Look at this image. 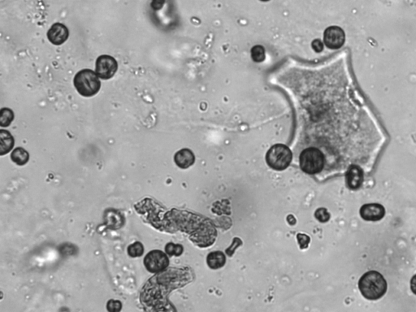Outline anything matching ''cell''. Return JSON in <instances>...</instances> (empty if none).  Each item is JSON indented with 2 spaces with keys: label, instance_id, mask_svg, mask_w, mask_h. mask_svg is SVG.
I'll use <instances>...</instances> for the list:
<instances>
[{
  "label": "cell",
  "instance_id": "1",
  "mask_svg": "<svg viewBox=\"0 0 416 312\" xmlns=\"http://www.w3.org/2000/svg\"><path fill=\"white\" fill-rule=\"evenodd\" d=\"M359 291L368 300H377L383 297L387 291V282L377 271L364 273L359 282Z\"/></svg>",
  "mask_w": 416,
  "mask_h": 312
},
{
  "label": "cell",
  "instance_id": "2",
  "mask_svg": "<svg viewBox=\"0 0 416 312\" xmlns=\"http://www.w3.org/2000/svg\"><path fill=\"white\" fill-rule=\"evenodd\" d=\"M75 88L81 96L90 98L99 93L101 88L99 76L91 69H82L75 75Z\"/></svg>",
  "mask_w": 416,
  "mask_h": 312
},
{
  "label": "cell",
  "instance_id": "3",
  "mask_svg": "<svg viewBox=\"0 0 416 312\" xmlns=\"http://www.w3.org/2000/svg\"><path fill=\"white\" fill-rule=\"evenodd\" d=\"M299 162L301 169L304 173L315 175L323 170L325 160L320 150L316 147H309L301 153Z\"/></svg>",
  "mask_w": 416,
  "mask_h": 312
},
{
  "label": "cell",
  "instance_id": "4",
  "mask_svg": "<svg viewBox=\"0 0 416 312\" xmlns=\"http://www.w3.org/2000/svg\"><path fill=\"white\" fill-rule=\"evenodd\" d=\"M292 151L287 146L276 144L268 150L266 155V161L273 170L283 171L286 169L291 163Z\"/></svg>",
  "mask_w": 416,
  "mask_h": 312
},
{
  "label": "cell",
  "instance_id": "5",
  "mask_svg": "<svg viewBox=\"0 0 416 312\" xmlns=\"http://www.w3.org/2000/svg\"><path fill=\"white\" fill-rule=\"evenodd\" d=\"M144 266L151 273H162L169 267V260L167 254L160 250H154L144 258Z\"/></svg>",
  "mask_w": 416,
  "mask_h": 312
},
{
  "label": "cell",
  "instance_id": "6",
  "mask_svg": "<svg viewBox=\"0 0 416 312\" xmlns=\"http://www.w3.org/2000/svg\"><path fill=\"white\" fill-rule=\"evenodd\" d=\"M118 69V63L114 57L103 55L96 59L95 72L103 80H109L116 74Z\"/></svg>",
  "mask_w": 416,
  "mask_h": 312
},
{
  "label": "cell",
  "instance_id": "7",
  "mask_svg": "<svg viewBox=\"0 0 416 312\" xmlns=\"http://www.w3.org/2000/svg\"><path fill=\"white\" fill-rule=\"evenodd\" d=\"M346 40L345 32L338 26H330L324 31V42L329 48L339 49Z\"/></svg>",
  "mask_w": 416,
  "mask_h": 312
},
{
  "label": "cell",
  "instance_id": "8",
  "mask_svg": "<svg viewBox=\"0 0 416 312\" xmlns=\"http://www.w3.org/2000/svg\"><path fill=\"white\" fill-rule=\"evenodd\" d=\"M46 35L50 43L55 46H60L68 40L69 31L64 24L55 23L51 25Z\"/></svg>",
  "mask_w": 416,
  "mask_h": 312
},
{
  "label": "cell",
  "instance_id": "9",
  "mask_svg": "<svg viewBox=\"0 0 416 312\" xmlns=\"http://www.w3.org/2000/svg\"><path fill=\"white\" fill-rule=\"evenodd\" d=\"M386 215V210L383 206L378 203H368L362 207L360 216L364 221H379Z\"/></svg>",
  "mask_w": 416,
  "mask_h": 312
},
{
  "label": "cell",
  "instance_id": "10",
  "mask_svg": "<svg viewBox=\"0 0 416 312\" xmlns=\"http://www.w3.org/2000/svg\"><path fill=\"white\" fill-rule=\"evenodd\" d=\"M364 179V171L360 167L356 164L349 167L346 172V185L351 190H358L361 187Z\"/></svg>",
  "mask_w": 416,
  "mask_h": 312
},
{
  "label": "cell",
  "instance_id": "11",
  "mask_svg": "<svg viewBox=\"0 0 416 312\" xmlns=\"http://www.w3.org/2000/svg\"><path fill=\"white\" fill-rule=\"evenodd\" d=\"M103 219L109 229H121L125 224V217L118 211L112 208L106 211Z\"/></svg>",
  "mask_w": 416,
  "mask_h": 312
},
{
  "label": "cell",
  "instance_id": "12",
  "mask_svg": "<svg viewBox=\"0 0 416 312\" xmlns=\"http://www.w3.org/2000/svg\"><path fill=\"white\" fill-rule=\"evenodd\" d=\"M195 157L194 153L189 149H182L176 153L174 161L179 168L187 169L193 165Z\"/></svg>",
  "mask_w": 416,
  "mask_h": 312
},
{
  "label": "cell",
  "instance_id": "13",
  "mask_svg": "<svg viewBox=\"0 0 416 312\" xmlns=\"http://www.w3.org/2000/svg\"><path fill=\"white\" fill-rule=\"evenodd\" d=\"M14 138L7 130L1 129L0 131V155H6L12 150L14 146Z\"/></svg>",
  "mask_w": 416,
  "mask_h": 312
},
{
  "label": "cell",
  "instance_id": "14",
  "mask_svg": "<svg viewBox=\"0 0 416 312\" xmlns=\"http://www.w3.org/2000/svg\"><path fill=\"white\" fill-rule=\"evenodd\" d=\"M207 263L210 269H218L224 266L226 258L221 251H215L209 254L207 258Z\"/></svg>",
  "mask_w": 416,
  "mask_h": 312
},
{
  "label": "cell",
  "instance_id": "15",
  "mask_svg": "<svg viewBox=\"0 0 416 312\" xmlns=\"http://www.w3.org/2000/svg\"><path fill=\"white\" fill-rule=\"evenodd\" d=\"M11 160L17 165L23 166L26 164L29 160V155L26 150L22 147L14 149L11 154Z\"/></svg>",
  "mask_w": 416,
  "mask_h": 312
},
{
  "label": "cell",
  "instance_id": "16",
  "mask_svg": "<svg viewBox=\"0 0 416 312\" xmlns=\"http://www.w3.org/2000/svg\"><path fill=\"white\" fill-rule=\"evenodd\" d=\"M14 120L13 111L9 108H2L1 116H0V125L2 127H7L11 125Z\"/></svg>",
  "mask_w": 416,
  "mask_h": 312
},
{
  "label": "cell",
  "instance_id": "17",
  "mask_svg": "<svg viewBox=\"0 0 416 312\" xmlns=\"http://www.w3.org/2000/svg\"><path fill=\"white\" fill-rule=\"evenodd\" d=\"M127 251L130 257H141L144 253V246L140 242H135L133 244L129 245Z\"/></svg>",
  "mask_w": 416,
  "mask_h": 312
},
{
  "label": "cell",
  "instance_id": "18",
  "mask_svg": "<svg viewBox=\"0 0 416 312\" xmlns=\"http://www.w3.org/2000/svg\"><path fill=\"white\" fill-rule=\"evenodd\" d=\"M250 55H251L252 59L254 62L260 63L265 59V50L263 46H259V45L254 46L250 50Z\"/></svg>",
  "mask_w": 416,
  "mask_h": 312
},
{
  "label": "cell",
  "instance_id": "19",
  "mask_svg": "<svg viewBox=\"0 0 416 312\" xmlns=\"http://www.w3.org/2000/svg\"><path fill=\"white\" fill-rule=\"evenodd\" d=\"M183 247L182 245L174 244V243H168L165 247V252L167 255L173 256H180L183 253Z\"/></svg>",
  "mask_w": 416,
  "mask_h": 312
},
{
  "label": "cell",
  "instance_id": "20",
  "mask_svg": "<svg viewBox=\"0 0 416 312\" xmlns=\"http://www.w3.org/2000/svg\"><path fill=\"white\" fill-rule=\"evenodd\" d=\"M315 216L320 222H327L330 219V214L325 208H319V209L316 210Z\"/></svg>",
  "mask_w": 416,
  "mask_h": 312
},
{
  "label": "cell",
  "instance_id": "21",
  "mask_svg": "<svg viewBox=\"0 0 416 312\" xmlns=\"http://www.w3.org/2000/svg\"><path fill=\"white\" fill-rule=\"evenodd\" d=\"M107 308L109 312H120L122 309V304L118 300H109L107 304Z\"/></svg>",
  "mask_w": 416,
  "mask_h": 312
},
{
  "label": "cell",
  "instance_id": "22",
  "mask_svg": "<svg viewBox=\"0 0 416 312\" xmlns=\"http://www.w3.org/2000/svg\"><path fill=\"white\" fill-rule=\"evenodd\" d=\"M311 46H312V48L316 52H320L324 49V44H323L322 41L320 39L314 40Z\"/></svg>",
  "mask_w": 416,
  "mask_h": 312
},
{
  "label": "cell",
  "instance_id": "23",
  "mask_svg": "<svg viewBox=\"0 0 416 312\" xmlns=\"http://www.w3.org/2000/svg\"><path fill=\"white\" fill-rule=\"evenodd\" d=\"M165 0H152L151 7L155 10H160L165 4Z\"/></svg>",
  "mask_w": 416,
  "mask_h": 312
},
{
  "label": "cell",
  "instance_id": "24",
  "mask_svg": "<svg viewBox=\"0 0 416 312\" xmlns=\"http://www.w3.org/2000/svg\"><path fill=\"white\" fill-rule=\"evenodd\" d=\"M411 289H412V292L414 293L415 295H416V275H415L412 278V281H411Z\"/></svg>",
  "mask_w": 416,
  "mask_h": 312
},
{
  "label": "cell",
  "instance_id": "25",
  "mask_svg": "<svg viewBox=\"0 0 416 312\" xmlns=\"http://www.w3.org/2000/svg\"><path fill=\"white\" fill-rule=\"evenodd\" d=\"M261 1H263V2H267V1H269V0H261Z\"/></svg>",
  "mask_w": 416,
  "mask_h": 312
}]
</instances>
